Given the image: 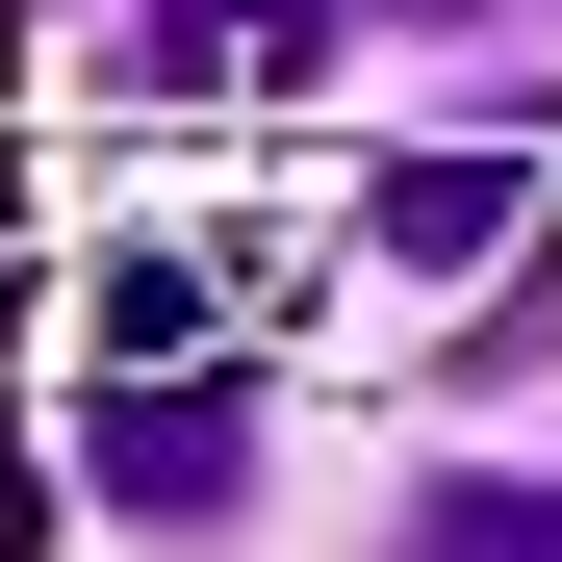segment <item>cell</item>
I'll use <instances>...</instances> for the list:
<instances>
[{
    "label": "cell",
    "instance_id": "4",
    "mask_svg": "<svg viewBox=\"0 0 562 562\" xmlns=\"http://www.w3.org/2000/svg\"><path fill=\"white\" fill-rule=\"evenodd\" d=\"M384 562H562V486H409Z\"/></svg>",
    "mask_w": 562,
    "mask_h": 562
},
{
    "label": "cell",
    "instance_id": "5",
    "mask_svg": "<svg viewBox=\"0 0 562 562\" xmlns=\"http://www.w3.org/2000/svg\"><path fill=\"white\" fill-rule=\"evenodd\" d=\"M409 26H460V0H409Z\"/></svg>",
    "mask_w": 562,
    "mask_h": 562
},
{
    "label": "cell",
    "instance_id": "2",
    "mask_svg": "<svg viewBox=\"0 0 562 562\" xmlns=\"http://www.w3.org/2000/svg\"><path fill=\"white\" fill-rule=\"evenodd\" d=\"M512 205H537L512 154H409V179H384V281H486V256H512Z\"/></svg>",
    "mask_w": 562,
    "mask_h": 562
},
{
    "label": "cell",
    "instance_id": "3",
    "mask_svg": "<svg viewBox=\"0 0 562 562\" xmlns=\"http://www.w3.org/2000/svg\"><path fill=\"white\" fill-rule=\"evenodd\" d=\"M154 52L205 77V103H281V77L333 52V0H154Z\"/></svg>",
    "mask_w": 562,
    "mask_h": 562
},
{
    "label": "cell",
    "instance_id": "1",
    "mask_svg": "<svg viewBox=\"0 0 562 562\" xmlns=\"http://www.w3.org/2000/svg\"><path fill=\"white\" fill-rule=\"evenodd\" d=\"M77 460H103L128 512L231 537V486H256V409H231V384H103V409H77Z\"/></svg>",
    "mask_w": 562,
    "mask_h": 562
}]
</instances>
